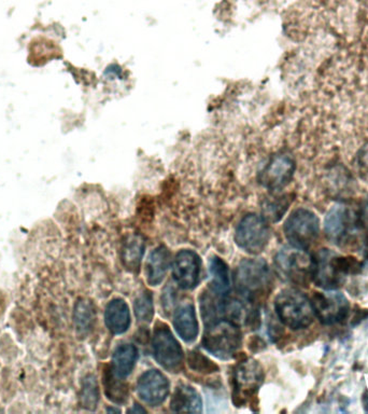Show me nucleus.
I'll return each mask as SVG.
<instances>
[{"label":"nucleus","mask_w":368,"mask_h":414,"mask_svg":"<svg viewBox=\"0 0 368 414\" xmlns=\"http://www.w3.org/2000/svg\"><path fill=\"white\" fill-rule=\"evenodd\" d=\"M314 257L312 282L324 291L343 287L351 274L360 271V263L351 257H344L329 248H323Z\"/></svg>","instance_id":"f257e3e1"},{"label":"nucleus","mask_w":368,"mask_h":414,"mask_svg":"<svg viewBox=\"0 0 368 414\" xmlns=\"http://www.w3.org/2000/svg\"><path fill=\"white\" fill-rule=\"evenodd\" d=\"M274 311L280 322L292 330L306 329L314 322L312 300L295 288H287L278 293Z\"/></svg>","instance_id":"f03ea898"},{"label":"nucleus","mask_w":368,"mask_h":414,"mask_svg":"<svg viewBox=\"0 0 368 414\" xmlns=\"http://www.w3.org/2000/svg\"><path fill=\"white\" fill-rule=\"evenodd\" d=\"M234 282L238 293L253 302L270 291L272 272L262 259H246L236 269Z\"/></svg>","instance_id":"7ed1b4c3"},{"label":"nucleus","mask_w":368,"mask_h":414,"mask_svg":"<svg viewBox=\"0 0 368 414\" xmlns=\"http://www.w3.org/2000/svg\"><path fill=\"white\" fill-rule=\"evenodd\" d=\"M274 268L284 282L307 287L312 280L314 257L306 249L285 246L274 256Z\"/></svg>","instance_id":"20e7f679"},{"label":"nucleus","mask_w":368,"mask_h":414,"mask_svg":"<svg viewBox=\"0 0 368 414\" xmlns=\"http://www.w3.org/2000/svg\"><path fill=\"white\" fill-rule=\"evenodd\" d=\"M240 327L226 318L215 320L206 325L203 346L219 360H228L234 358L241 346Z\"/></svg>","instance_id":"39448f33"},{"label":"nucleus","mask_w":368,"mask_h":414,"mask_svg":"<svg viewBox=\"0 0 368 414\" xmlns=\"http://www.w3.org/2000/svg\"><path fill=\"white\" fill-rule=\"evenodd\" d=\"M358 226V215L348 206L339 203L334 205L326 214L324 234L332 244L345 247L356 241Z\"/></svg>","instance_id":"423d86ee"},{"label":"nucleus","mask_w":368,"mask_h":414,"mask_svg":"<svg viewBox=\"0 0 368 414\" xmlns=\"http://www.w3.org/2000/svg\"><path fill=\"white\" fill-rule=\"evenodd\" d=\"M283 231L292 246L308 251L319 238L320 220L310 209H297L288 217Z\"/></svg>","instance_id":"0eeeda50"},{"label":"nucleus","mask_w":368,"mask_h":414,"mask_svg":"<svg viewBox=\"0 0 368 414\" xmlns=\"http://www.w3.org/2000/svg\"><path fill=\"white\" fill-rule=\"evenodd\" d=\"M270 240V229L264 217L250 214L243 217L236 229L235 242L246 253H262Z\"/></svg>","instance_id":"6e6552de"},{"label":"nucleus","mask_w":368,"mask_h":414,"mask_svg":"<svg viewBox=\"0 0 368 414\" xmlns=\"http://www.w3.org/2000/svg\"><path fill=\"white\" fill-rule=\"evenodd\" d=\"M314 316L325 326L336 325L348 318L350 314V302L344 293L335 291L314 293L312 299Z\"/></svg>","instance_id":"1a4fd4ad"},{"label":"nucleus","mask_w":368,"mask_h":414,"mask_svg":"<svg viewBox=\"0 0 368 414\" xmlns=\"http://www.w3.org/2000/svg\"><path fill=\"white\" fill-rule=\"evenodd\" d=\"M153 354L156 362L171 372H178L182 367L183 351L165 324H158L154 329Z\"/></svg>","instance_id":"9d476101"},{"label":"nucleus","mask_w":368,"mask_h":414,"mask_svg":"<svg viewBox=\"0 0 368 414\" xmlns=\"http://www.w3.org/2000/svg\"><path fill=\"white\" fill-rule=\"evenodd\" d=\"M264 379L263 368L253 360L243 362L236 368L234 373V400L243 404L257 395Z\"/></svg>","instance_id":"9b49d317"},{"label":"nucleus","mask_w":368,"mask_h":414,"mask_svg":"<svg viewBox=\"0 0 368 414\" xmlns=\"http://www.w3.org/2000/svg\"><path fill=\"white\" fill-rule=\"evenodd\" d=\"M295 169L296 163L291 154L288 152L274 154L261 173V184L270 192H279L290 184Z\"/></svg>","instance_id":"f8f14e48"},{"label":"nucleus","mask_w":368,"mask_h":414,"mask_svg":"<svg viewBox=\"0 0 368 414\" xmlns=\"http://www.w3.org/2000/svg\"><path fill=\"white\" fill-rule=\"evenodd\" d=\"M137 393L142 402L156 407L165 402L169 394V381L158 370H149L139 377Z\"/></svg>","instance_id":"ddd939ff"},{"label":"nucleus","mask_w":368,"mask_h":414,"mask_svg":"<svg viewBox=\"0 0 368 414\" xmlns=\"http://www.w3.org/2000/svg\"><path fill=\"white\" fill-rule=\"evenodd\" d=\"M202 261L192 251H181L173 263V276L175 283L182 289H193L199 283Z\"/></svg>","instance_id":"4468645a"},{"label":"nucleus","mask_w":368,"mask_h":414,"mask_svg":"<svg viewBox=\"0 0 368 414\" xmlns=\"http://www.w3.org/2000/svg\"><path fill=\"white\" fill-rule=\"evenodd\" d=\"M105 322L113 335L127 333L131 326V311L127 303L122 299L110 301L105 312Z\"/></svg>","instance_id":"2eb2a0df"},{"label":"nucleus","mask_w":368,"mask_h":414,"mask_svg":"<svg viewBox=\"0 0 368 414\" xmlns=\"http://www.w3.org/2000/svg\"><path fill=\"white\" fill-rule=\"evenodd\" d=\"M173 326L179 337L186 342H193L198 335V320L192 304H184L175 311Z\"/></svg>","instance_id":"dca6fc26"},{"label":"nucleus","mask_w":368,"mask_h":414,"mask_svg":"<svg viewBox=\"0 0 368 414\" xmlns=\"http://www.w3.org/2000/svg\"><path fill=\"white\" fill-rule=\"evenodd\" d=\"M171 266V253L165 246L155 248L147 261V280L151 286H158L163 282Z\"/></svg>","instance_id":"f3484780"},{"label":"nucleus","mask_w":368,"mask_h":414,"mask_svg":"<svg viewBox=\"0 0 368 414\" xmlns=\"http://www.w3.org/2000/svg\"><path fill=\"white\" fill-rule=\"evenodd\" d=\"M171 408L173 412H202L203 402L197 391L188 385H179L171 398Z\"/></svg>","instance_id":"a211bd4d"},{"label":"nucleus","mask_w":368,"mask_h":414,"mask_svg":"<svg viewBox=\"0 0 368 414\" xmlns=\"http://www.w3.org/2000/svg\"><path fill=\"white\" fill-rule=\"evenodd\" d=\"M138 360V350L133 344H122L116 347L112 356V371L116 377L125 379L131 375Z\"/></svg>","instance_id":"6ab92c4d"},{"label":"nucleus","mask_w":368,"mask_h":414,"mask_svg":"<svg viewBox=\"0 0 368 414\" xmlns=\"http://www.w3.org/2000/svg\"><path fill=\"white\" fill-rule=\"evenodd\" d=\"M144 253V238L140 236H131L127 238L123 248V263L131 272H137L140 267L141 258Z\"/></svg>","instance_id":"aec40b11"},{"label":"nucleus","mask_w":368,"mask_h":414,"mask_svg":"<svg viewBox=\"0 0 368 414\" xmlns=\"http://www.w3.org/2000/svg\"><path fill=\"white\" fill-rule=\"evenodd\" d=\"M209 272L213 278L209 287L217 293L228 296L230 291V278L226 263L221 258L213 257L209 262Z\"/></svg>","instance_id":"412c9836"},{"label":"nucleus","mask_w":368,"mask_h":414,"mask_svg":"<svg viewBox=\"0 0 368 414\" xmlns=\"http://www.w3.org/2000/svg\"><path fill=\"white\" fill-rule=\"evenodd\" d=\"M74 325L79 333H87L94 322V309L89 301L81 299L76 303L74 312Z\"/></svg>","instance_id":"4be33fe9"},{"label":"nucleus","mask_w":368,"mask_h":414,"mask_svg":"<svg viewBox=\"0 0 368 414\" xmlns=\"http://www.w3.org/2000/svg\"><path fill=\"white\" fill-rule=\"evenodd\" d=\"M290 204H291V198L289 196H276L267 200L263 205L264 218L272 222H277L283 217L284 214L289 209Z\"/></svg>","instance_id":"5701e85b"},{"label":"nucleus","mask_w":368,"mask_h":414,"mask_svg":"<svg viewBox=\"0 0 368 414\" xmlns=\"http://www.w3.org/2000/svg\"><path fill=\"white\" fill-rule=\"evenodd\" d=\"M121 377H116L112 369L109 371L108 375L105 379V385H106V395L109 400L112 402H125L127 397V389L123 383L120 382Z\"/></svg>","instance_id":"b1692460"},{"label":"nucleus","mask_w":368,"mask_h":414,"mask_svg":"<svg viewBox=\"0 0 368 414\" xmlns=\"http://www.w3.org/2000/svg\"><path fill=\"white\" fill-rule=\"evenodd\" d=\"M99 400L98 386L93 375H87L82 383L81 404L85 409L94 410Z\"/></svg>","instance_id":"393cba45"},{"label":"nucleus","mask_w":368,"mask_h":414,"mask_svg":"<svg viewBox=\"0 0 368 414\" xmlns=\"http://www.w3.org/2000/svg\"><path fill=\"white\" fill-rule=\"evenodd\" d=\"M133 310L139 322H150L153 318L154 307L152 296L149 293H141L133 304Z\"/></svg>","instance_id":"a878e982"},{"label":"nucleus","mask_w":368,"mask_h":414,"mask_svg":"<svg viewBox=\"0 0 368 414\" xmlns=\"http://www.w3.org/2000/svg\"><path fill=\"white\" fill-rule=\"evenodd\" d=\"M188 365L192 369L196 370L198 372H211L217 371V367L213 362L208 360L207 358L203 356L197 352H192L188 355Z\"/></svg>","instance_id":"bb28decb"},{"label":"nucleus","mask_w":368,"mask_h":414,"mask_svg":"<svg viewBox=\"0 0 368 414\" xmlns=\"http://www.w3.org/2000/svg\"><path fill=\"white\" fill-rule=\"evenodd\" d=\"M356 167L360 176L368 183V144L364 145L356 156Z\"/></svg>","instance_id":"cd10ccee"},{"label":"nucleus","mask_w":368,"mask_h":414,"mask_svg":"<svg viewBox=\"0 0 368 414\" xmlns=\"http://www.w3.org/2000/svg\"><path fill=\"white\" fill-rule=\"evenodd\" d=\"M358 222L362 228L368 230V196H366L365 200L362 202L361 207H360V211L358 214Z\"/></svg>","instance_id":"c85d7f7f"}]
</instances>
